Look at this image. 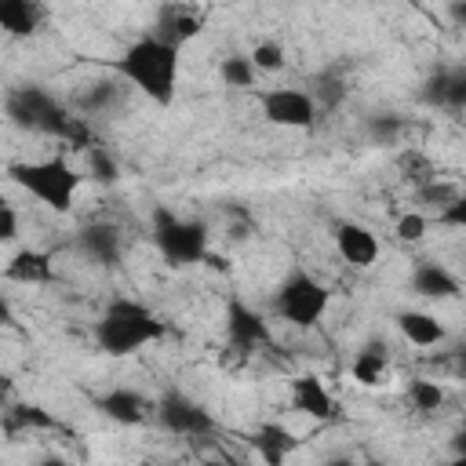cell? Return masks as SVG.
<instances>
[{"label":"cell","instance_id":"2e32d148","mask_svg":"<svg viewBox=\"0 0 466 466\" xmlns=\"http://www.w3.org/2000/svg\"><path fill=\"white\" fill-rule=\"evenodd\" d=\"M4 277L15 280V284H51L55 280V262L47 251L40 248H18L7 266H4Z\"/></svg>","mask_w":466,"mask_h":466},{"label":"cell","instance_id":"d590c367","mask_svg":"<svg viewBox=\"0 0 466 466\" xmlns=\"http://www.w3.org/2000/svg\"><path fill=\"white\" fill-rule=\"evenodd\" d=\"M451 459H466V430H459L451 437Z\"/></svg>","mask_w":466,"mask_h":466},{"label":"cell","instance_id":"4dcf8cb0","mask_svg":"<svg viewBox=\"0 0 466 466\" xmlns=\"http://www.w3.org/2000/svg\"><path fill=\"white\" fill-rule=\"evenodd\" d=\"M433 222L444 226V229H466V186L455 193V200H451L448 208H441V211L433 215Z\"/></svg>","mask_w":466,"mask_h":466},{"label":"cell","instance_id":"277c9868","mask_svg":"<svg viewBox=\"0 0 466 466\" xmlns=\"http://www.w3.org/2000/svg\"><path fill=\"white\" fill-rule=\"evenodd\" d=\"M15 186H22L33 200H40L44 208L66 215L73 211L76 189H80V171L66 160V157H44V160H18L7 167Z\"/></svg>","mask_w":466,"mask_h":466},{"label":"cell","instance_id":"ffe728a7","mask_svg":"<svg viewBox=\"0 0 466 466\" xmlns=\"http://www.w3.org/2000/svg\"><path fill=\"white\" fill-rule=\"evenodd\" d=\"M44 22V7L36 0H0V29L7 36H33Z\"/></svg>","mask_w":466,"mask_h":466},{"label":"cell","instance_id":"7c38bea8","mask_svg":"<svg viewBox=\"0 0 466 466\" xmlns=\"http://www.w3.org/2000/svg\"><path fill=\"white\" fill-rule=\"evenodd\" d=\"M95 408H98L106 419H113L116 426H138V422H146V419L153 415L157 400L142 397V393L131 390V386H113V390H106V393L95 400Z\"/></svg>","mask_w":466,"mask_h":466},{"label":"cell","instance_id":"3957f363","mask_svg":"<svg viewBox=\"0 0 466 466\" xmlns=\"http://www.w3.org/2000/svg\"><path fill=\"white\" fill-rule=\"evenodd\" d=\"M153 244L167 266H197L211 258V233L200 218H186L167 204H157L149 215Z\"/></svg>","mask_w":466,"mask_h":466},{"label":"cell","instance_id":"7a4b0ae2","mask_svg":"<svg viewBox=\"0 0 466 466\" xmlns=\"http://www.w3.org/2000/svg\"><path fill=\"white\" fill-rule=\"evenodd\" d=\"M164 320L138 299H127V295H116L106 302V309L98 313L95 320V342L102 353L109 357H131L138 353L142 346L164 339Z\"/></svg>","mask_w":466,"mask_h":466},{"label":"cell","instance_id":"52a82bcc","mask_svg":"<svg viewBox=\"0 0 466 466\" xmlns=\"http://www.w3.org/2000/svg\"><path fill=\"white\" fill-rule=\"evenodd\" d=\"M262 116L273 127H288V131H309L320 116L317 102L309 91L302 87H269L262 95Z\"/></svg>","mask_w":466,"mask_h":466},{"label":"cell","instance_id":"44dd1931","mask_svg":"<svg viewBox=\"0 0 466 466\" xmlns=\"http://www.w3.org/2000/svg\"><path fill=\"white\" fill-rule=\"evenodd\" d=\"M309 95H313L320 113L324 109H339L346 102V95H350V80H346L342 69H320L313 76V84H309Z\"/></svg>","mask_w":466,"mask_h":466},{"label":"cell","instance_id":"4fadbf2b","mask_svg":"<svg viewBox=\"0 0 466 466\" xmlns=\"http://www.w3.org/2000/svg\"><path fill=\"white\" fill-rule=\"evenodd\" d=\"M335 251L346 266L368 269L379 262V237L360 222H339L335 226Z\"/></svg>","mask_w":466,"mask_h":466},{"label":"cell","instance_id":"1f68e13d","mask_svg":"<svg viewBox=\"0 0 466 466\" xmlns=\"http://www.w3.org/2000/svg\"><path fill=\"white\" fill-rule=\"evenodd\" d=\"M444 80H448V66H444V69H433V73L422 80L419 98H422L430 109H444Z\"/></svg>","mask_w":466,"mask_h":466},{"label":"cell","instance_id":"e0dca14e","mask_svg":"<svg viewBox=\"0 0 466 466\" xmlns=\"http://www.w3.org/2000/svg\"><path fill=\"white\" fill-rule=\"evenodd\" d=\"M251 448L266 466H284V459L299 448V441L284 422H258L251 433Z\"/></svg>","mask_w":466,"mask_h":466},{"label":"cell","instance_id":"9a60e30c","mask_svg":"<svg viewBox=\"0 0 466 466\" xmlns=\"http://www.w3.org/2000/svg\"><path fill=\"white\" fill-rule=\"evenodd\" d=\"M411 291L419 299H430V302H448V299H459V277L441 266V262H419L411 269Z\"/></svg>","mask_w":466,"mask_h":466},{"label":"cell","instance_id":"ba28073f","mask_svg":"<svg viewBox=\"0 0 466 466\" xmlns=\"http://www.w3.org/2000/svg\"><path fill=\"white\" fill-rule=\"evenodd\" d=\"M153 415L175 437H204V433L215 430L211 411L204 404H197L193 397H186L182 390H164L160 400H157V408H153Z\"/></svg>","mask_w":466,"mask_h":466},{"label":"cell","instance_id":"cb8c5ba5","mask_svg":"<svg viewBox=\"0 0 466 466\" xmlns=\"http://www.w3.org/2000/svg\"><path fill=\"white\" fill-rule=\"evenodd\" d=\"M255 76H258V69H255V62L248 58V55H226L222 62H218V80L226 84V87H233V91H244V87H251L255 84Z\"/></svg>","mask_w":466,"mask_h":466},{"label":"cell","instance_id":"7402d4cb","mask_svg":"<svg viewBox=\"0 0 466 466\" xmlns=\"http://www.w3.org/2000/svg\"><path fill=\"white\" fill-rule=\"evenodd\" d=\"M55 426H58V419L40 404H11L7 415H4V433L7 437H18L25 430H55Z\"/></svg>","mask_w":466,"mask_h":466},{"label":"cell","instance_id":"e575fe53","mask_svg":"<svg viewBox=\"0 0 466 466\" xmlns=\"http://www.w3.org/2000/svg\"><path fill=\"white\" fill-rule=\"evenodd\" d=\"M448 18H451L459 29H466V0H455V4H448Z\"/></svg>","mask_w":466,"mask_h":466},{"label":"cell","instance_id":"8992f818","mask_svg":"<svg viewBox=\"0 0 466 466\" xmlns=\"http://www.w3.org/2000/svg\"><path fill=\"white\" fill-rule=\"evenodd\" d=\"M7 116L15 127H25V131H40V135H51V138H62L73 113L40 84H22L15 91H7V102H4Z\"/></svg>","mask_w":466,"mask_h":466},{"label":"cell","instance_id":"74e56055","mask_svg":"<svg viewBox=\"0 0 466 466\" xmlns=\"http://www.w3.org/2000/svg\"><path fill=\"white\" fill-rule=\"evenodd\" d=\"M36 466H69V459H62V455H44Z\"/></svg>","mask_w":466,"mask_h":466},{"label":"cell","instance_id":"5bb4252c","mask_svg":"<svg viewBox=\"0 0 466 466\" xmlns=\"http://www.w3.org/2000/svg\"><path fill=\"white\" fill-rule=\"evenodd\" d=\"M76 251L87 255L98 266H113L124 255V237H120V229L113 222H91V226H84L76 233Z\"/></svg>","mask_w":466,"mask_h":466},{"label":"cell","instance_id":"30bf717a","mask_svg":"<svg viewBox=\"0 0 466 466\" xmlns=\"http://www.w3.org/2000/svg\"><path fill=\"white\" fill-rule=\"evenodd\" d=\"M291 408L313 422H331L339 415V400L335 393L320 382V375H295L291 379Z\"/></svg>","mask_w":466,"mask_h":466},{"label":"cell","instance_id":"f35d334b","mask_svg":"<svg viewBox=\"0 0 466 466\" xmlns=\"http://www.w3.org/2000/svg\"><path fill=\"white\" fill-rule=\"evenodd\" d=\"M455 371H459V379H466V346H462L459 357H455Z\"/></svg>","mask_w":466,"mask_h":466},{"label":"cell","instance_id":"8d00e7d4","mask_svg":"<svg viewBox=\"0 0 466 466\" xmlns=\"http://www.w3.org/2000/svg\"><path fill=\"white\" fill-rule=\"evenodd\" d=\"M324 466H357V459L353 455H328Z\"/></svg>","mask_w":466,"mask_h":466},{"label":"cell","instance_id":"60d3db41","mask_svg":"<svg viewBox=\"0 0 466 466\" xmlns=\"http://www.w3.org/2000/svg\"><path fill=\"white\" fill-rule=\"evenodd\" d=\"M451 466H466V459H451Z\"/></svg>","mask_w":466,"mask_h":466},{"label":"cell","instance_id":"ac0fdd59","mask_svg":"<svg viewBox=\"0 0 466 466\" xmlns=\"http://www.w3.org/2000/svg\"><path fill=\"white\" fill-rule=\"evenodd\" d=\"M350 375H353V382L364 386V390L386 386V382H390V353H386V346H382V342L360 346L357 357H353V364H350Z\"/></svg>","mask_w":466,"mask_h":466},{"label":"cell","instance_id":"9c48e42d","mask_svg":"<svg viewBox=\"0 0 466 466\" xmlns=\"http://www.w3.org/2000/svg\"><path fill=\"white\" fill-rule=\"evenodd\" d=\"M226 339H229V346H237L240 353H251V350L273 342L269 324L262 320V313L251 309V306L240 302V299H229V306H226Z\"/></svg>","mask_w":466,"mask_h":466},{"label":"cell","instance_id":"603a6c76","mask_svg":"<svg viewBox=\"0 0 466 466\" xmlns=\"http://www.w3.org/2000/svg\"><path fill=\"white\" fill-rule=\"evenodd\" d=\"M116 98H120V80L116 76H102V80H95L87 91H84V98H80V116H95V113H106V109H113L116 106Z\"/></svg>","mask_w":466,"mask_h":466},{"label":"cell","instance_id":"d6a6232c","mask_svg":"<svg viewBox=\"0 0 466 466\" xmlns=\"http://www.w3.org/2000/svg\"><path fill=\"white\" fill-rule=\"evenodd\" d=\"M455 193H459L455 186H444V182H437V178L426 182V186H419V200H426V204L433 208V215H437L441 208H448V204L455 200Z\"/></svg>","mask_w":466,"mask_h":466},{"label":"cell","instance_id":"4316f807","mask_svg":"<svg viewBox=\"0 0 466 466\" xmlns=\"http://www.w3.org/2000/svg\"><path fill=\"white\" fill-rule=\"evenodd\" d=\"M408 400H411V408L415 411H437L441 404H444V386L441 382H433V379H411L408 382Z\"/></svg>","mask_w":466,"mask_h":466},{"label":"cell","instance_id":"83f0119b","mask_svg":"<svg viewBox=\"0 0 466 466\" xmlns=\"http://www.w3.org/2000/svg\"><path fill=\"white\" fill-rule=\"evenodd\" d=\"M248 58L255 62L258 73H280L284 62H288V51H284L280 40H258V44L248 51Z\"/></svg>","mask_w":466,"mask_h":466},{"label":"cell","instance_id":"b9f144b4","mask_svg":"<svg viewBox=\"0 0 466 466\" xmlns=\"http://www.w3.org/2000/svg\"><path fill=\"white\" fill-rule=\"evenodd\" d=\"M364 466H382V462H375V459H371V462H364Z\"/></svg>","mask_w":466,"mask_h":466},{"label":"cell","instance_id":"f1b7e54d","mask_svg":"<svg viewBox=\"0 0 466 466\" xmlns=\"http://www.w3.org/2000/svg\"><path fill=\"white\" fill-rule=\"evenodd\" d=\"M444 109L466 113V66H448L444 80Z\"/></svg>","mask_w":466,"mask_h":466},{"label":"cell","instance_id":"484cf974","mask_svg":"<svg viewBox=\"0 0 466 466\" xmlns=\"http://www.w3.org/2000/svg\"><path fill=\"white\" fill-rule=\"evenodd\" d=\"M87 157V178L95 182V186H113L116 178H120V164H116V157L106 149V146H95L91 153H84Z\"/></svg>","mask_w":466,"mask_h":466},{"label":"cell","instance_id":"f546056e","mask_svg":"<svg viewBox=\"0 0 466 466\" xmlns=\"http://www.w3.org/2000/svg\"><path fill=\"white\" fill-rule=\"evenodd\" d=\"M426 229H430V218H426L422 211H404V215L397 218V226H393V233H397L404 244L422 240V237H426Z\"/></svg>","mask_w":466,"mask_h":466},{"label":"cell","instance_id":"d6986e66","mask_svg":"<svg viewBox=\"0 0 466 466\" xmlns=\"http://www.w3.org/2000/svg\"><path fill=\"white\" fill-rule=\"evenodd\" d=\"M397 328H400V335L411 342V346H437V342H444V324L437 320V313H430V309H400L397 313Z\"/></svg>","mask_w":466,"mask_h":466},{"label":"cell","instance_id":"8fae6325","mask_svg":"<svg viewBox=\"0 0 466 466\" xmlns=\"http://www.w3.org/2000/svg\"><path fill=\"white\" fill-rule=\"evenodd\" d=\"M204 29V18L197 7H186V4H164L157 11V22H153V36L175 51H182V44H189L197 33Z\"/></svg>","mask_w":466,"mask_h":466},{"label":"cell","instance_id":"d4e9b609","mask_svg":"<svg viewBox=\"0 0 466 466\" xmlns=\"http://www.w3.org/2000/svg\"><path fill=\"white\" fill-rule=\"evenodd\" d=\"M364 131H368V138H371L375 146H397V142L404 138L408 124H404V116H397V113H375V116H368Z\"/></svg>","mask_w":466,"mask_h":466},{"label":"cell","instance_id":"836d02e7","mask_svg":"<svg viewBox=\"0 0 466 466\" xmlns=\"http://www.w3.org/2000/svg\"><path fill=\"white\" fill-rule=\"evenodd\" d=\"M18 240V211L11 200L0 204V244H15Z\"/></svg>","mask_w":466,"mask_h":466},{"label":"cell","instance_id":"ab89813d","mask_svg":"<svg viewBox=\"0 0 466 466\" xmlns=\"http://www.w3.org/2000/svg\"><path fill=\"white\" fill-rule=\"evenodd\" d=\"M204 466H233V462H226V459H211V462H204Z\"/></svg>","mask_w":466,"mask_h":466},{"label":"cell","instance_id":"5b68a950","mask_svg":"<svg viewBox=\"0 0 466 466\" xmlns=\"http://www.w3.org/2000/svg\"><path fill=\"white\" fill-rule=\"evenodd\" d=\"M328 306H331V291H328L309 269H302V266H295V269L280 280L277 299H273L277 317L288 320V324L299 328V331L317 328V324L324 320Z\"/></svg>","mask_w":466,"mask_h":466},{"label":"cell","instance_id":"6da1fadb","mask_svg":"<svg viewBox=\"0 0 466 466\" xmlns=\"http://www.w3.org/2000/svg\"><path fill=\"white\" fill-rule=\"evenodd\" d=\"M178 51L160 44L153 33L131 40L120 58H113V73L120 80H127L135 91H142L149 102L157 106H171L175 102V87H178Z\"/></svg>","mask_w":466,"mask_h":466}]
</instances>
